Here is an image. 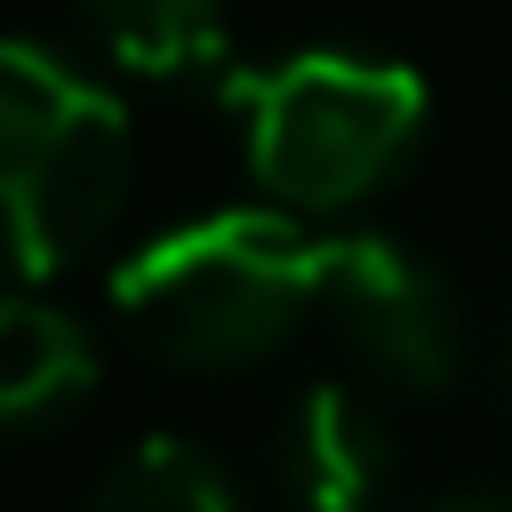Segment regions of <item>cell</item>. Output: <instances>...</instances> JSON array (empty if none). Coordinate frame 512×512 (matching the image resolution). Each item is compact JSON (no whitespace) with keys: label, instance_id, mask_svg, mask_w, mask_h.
<instances>
[{"label":"cell","instance_id":"obj_1","mask_svg":"<svg viewBox=\"0 0 512 512\" xmlns=\"http://www.w3.org/2000/svg\"><path fill=\"white\" fill-rule=\"evenodd\" d=\"M328 288V240L288 208H208L128 248L112 312L136 352L192 376L272 360Z\"/></svg>","mask_w":512,"mask_h":512},{"label":"cell","instance_id":"obj_2","mask_svg":"<svg viewBox=\"0 0 512 512\" xmlns=\"http://www.w3.org/2000/svg\"><path fill=\"white\" fill-rule=\"evenodd\" d=\"M240 160L288 216H344L424 144L432 88L376 48H296L224 80Z\"/></svg>","mask_w":512,"mask_h":512},{"label":"cell","instance_id":"obj_3","mask_svg":"<svg viewBox=\"0 0 512 512\" xmlns=\"http://www.w3.org/2000/svg\"><path fill=\"white\" fill-rule=\"evenodd\" d=\"M136 136L104 80L64 64L40 40L0 48V192H8V256L16 288L80 264L128 208Z\"/></svg>","mask_w":512,"mask_h":512},{"label":"cell","instance_id":"obj_4","mask_svg":"<svg viewBox=\"0 0 512 512\" xmlns=\"http://www.w3.org/2000/svg\"><path fill=\"white\" fill-rule=\"evenodd\" d=\"M320 304H328L336 336L360 352V368L384 376L392 392H440V384H456V360H464L456 288L408 240H392V232H344V240H328V288H320Z\"/></svg>","mask_w":512,"mask_h":512},{"label":"cell","instance_id":"obj_5","mask_svg":"<svg viewBox=\"0 0 512 512\" xmlns=\"http://www.w3.org/2000/svg\"><path fill=\"white\" fill-rule=\"evenodd\" d=\"M280 496L296 512H376L392 488V424L360 384H304L272 440Z\"/></svg>","mask_w":512,"mask_h":512},{"label":"cell","instance_id":"obj_6","mask_svg":"<svg viewBox=\"0 0 512 512\" xmlns=\"http://www.w3.org/2000/svg\"><path fill=\"white\" fill-rule=\"evenodd\" d=\"M96 368H104L96 336L64 304H48L40 288L8 296V312H0V424L16 440H40L64 416H80L96 392Z\"/></svg>","mask_w":512,"mask_h":512},{"label":"cell","instance_id":"obj_7","mask_svg":"<svg viewBox=\"0 0 512 512\" xmlns=\"http://www.w3.org/2000/svg\"><path fill=\"white\" fill-rule=\"evenodd\" d=\"M72 16L120 80H160V88L232 80L224 0H72Z\"/></svg>","mask_w":512,"mask_h":512},{"label":"cell","instance_id":"obj_8","mask_svg":"<svg viewBox=\"0 0 512 512\" xmlns=\"http://www.w3.org/2000/svg\"><path fill=\"white\" fill-rule=\"evenodd\" d=\"M88 512H240V488L200 440L152 432L104 464V480L88 488Z\"/></svg>","mask_w":512,"mask_h":512},{"label":"cell","instance_id":"obj_9","mask_svg":"<svg viewBox=\"0 0 512 512\" xmlns=\"http://www.w3.org/2000/svg\"><path fill=\"white\" fill-rule=\"evenodd\" d=\"M424 512H512V488H456V496H432Z\"/></svg>","mask_w":512,"mask_h":512},{"label":"cell","instance_id":"obj_10","mask_svg":"<svg viewBox=\"0 0 512 512\" xmlns=\"http://www.w3.org/2000/svg\"><path fill=\"white\" fill-rule=\"evenodd\" d=\"M504 368H512V344H504Z\"/></svg>","mask_w":512,"mask_h":512}]
</instances>
